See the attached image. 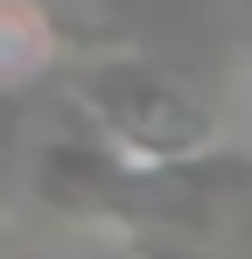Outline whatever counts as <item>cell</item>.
Segmentation results:
<instances>
[{"label": "cell", "mask_w": 252, "mask_h": 259, "mask_svg": "<svg viewBox=\"0 0 252 259\" xmlns=\"http://www.w3.org/2000/svg\"><path fill=\"white\" fill-rule=\"evenodd\" d=\"M77 105L91 133L105 147H119L126 161H189L217 147V119L189 84H175L168 70L140 63V56H98L77 70Z\"/></svg>", "instance_id": "1"}, {"label": "cell", "mask_w": 252, "mask_h": 259, "mask_svg": "<svg viewBox=\"0 0 252 259\" xmlns=\"http://www.w3.org/2000/svg\"><path fill=\"white\" fill-rule=\"evenodd\" d=\"M63 56V21L42 0H0V91L35 84Z\"/></svg>", "instance_id": "2"}]
</instances>
